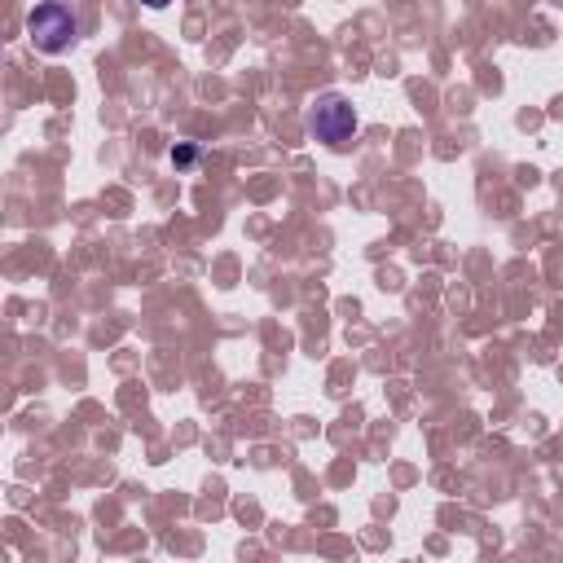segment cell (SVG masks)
I'll return each instance as SVG.
<instances>
[{
  "mask_svg": "<svg viewBox=\"0 0 563 563\" xmlns=\"http://www.w3.org/2000/svg\"><path fill=\"white\" fill-rule=\"evenodd\" d=\"M26 40H31L40 53L57 57V53L75 48V40H79V13H75L66 0H40V4L26 13Z\"/></svg>",
  "mask_w": 563,
  "mask_h": 563,
  "instance_id": "1",
  "label": "cell"
},
{
  "mask_svg": "<svg viewBox=\"0 0 563 563\" xmlns=\"http://www.w3.org/2000/svg\"><path fill=\"white\" fill-rule=\"evenodd\" d=\"M308 132L334 150H343L356 136V106L343 92H321L308 110Z\"/></svg>",
  "mask_w": 563,
  "mask_h": 563,
  "instance_id": "2",
  "label": "cell"
},
{
  "mask_svg": "<svg viewBox=\"0 0 563 563\" xmlns=\"http://www.w3.org/2000/svg\"><path fill=\"white\" fill-rule=\"evenodd\" d=\"M194 158H198V150H194V145H172V163H176V167H189Z\"/></svg>",
  "mask_w": 563,
  "mask_h": 563,
  "instance_id": "3",
  "label": "cell"
},
{
  "mask_svg": "<svg viewBox=\"0 0 563 563\" xmlns=\"http://www.w3.org/2000/svg\"><path fill=\"white\" fill-rule=\"evenodd\" d=\"M141 4H145V9H167L172 0H141Z\"/></svg>",
  "mask_w": 563,
  "mask_h": 563,
  "instance_id": "4",
  "label": "cell"
}]
</instances>
